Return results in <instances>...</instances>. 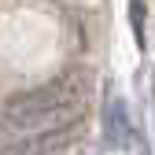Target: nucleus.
I'll return each instance as SVG.
<instances>
[{"label": "nucleus", "instance_id": "nucleus-2", "mask_svg": "<svg viewBox=\"0 0 155 155\" xmlns=\"http://www.w3.org/2000/svg\"><path fill=\"white\" fill-rule=\"evenodd\" d=\"M104 137L111 148H126L133 137V126H129V107L122 96H111L104 104Z\"/></svg>", "mask_w": 155, "mask_h": 155}, {"label": "nucleus", "instance_id": "nucleus-3", "mask_svg": "<svg viewBox=\"0 0 155 155\" xmlns=\"http://www.w3.org/2000/svg\"><path fill=\"white\" fill-rule=\"evenodd\" d=\"M52 155H96V144H92V140H81V137H78V140L63 144L59 151H52Z\"/></svg>", "mask_w": 155, "mask_h": 155}, {"label": "nucleus", "instance_id": "nucleus-1", "mask_svg": "<svg viewBox=\"0 0 155 155\" xmlns=\"http://www.w3.org/2000/svg\"><path fill=\"white\" fill-rule=\"evenodd\" d=\"M85 96H89V74L67 70L37 89L11 96L0 107V133H8V137H37V133L70 129L81 118Z\"/></svg>", "mask_w": 155, "mask_h": 155}]
</instances>
